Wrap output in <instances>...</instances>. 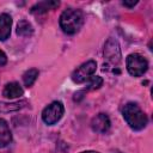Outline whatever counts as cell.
Instances as JSON below:
<instances>
[{"instance_id": "obj_7", "label": "cell", "mask_w": 153, "mask_h": 153, "mask_svg": "<svg viewBox=\"0 0 153 153\" xmlns=\"http://www.w3.org/2000/svg\"><path fill=\"white\" fill-rule=\"evenodd\" d=\"M110 126H111V122L109 116L103 112L96 115L91 121V128L96 133H102V134L106 133L110 129Z\"/></svg>"}, {"instance_id": "obj_3", "label": "cell", "mask_w": 153, "mask_h": 153, "mask_svg": "<svg viewBox=\"0 0 153 153\" xmlns=\"http://www.w3.org/2000/svg\"><path fill=\"white\" fill-rule=\"evenodd\" d=\"M127 71L133 76H141L148 69V61L140 54H129L126 60Z\"/></svg>"}, {"instance_id": "obj_10", "label": "cell", "mask_w": 153, "mask_h": 153, "mask_svg": "<svg viewBox=\"0 0 153 153\" xmlns=\"http://www.w3.org/2000/svg\"><path fill=\"white\" fill-rule=\"evenodd\" d=\"M12 141V133L4 118H0V147H6Z\"/></svg>"}, {"instance_id": "obj_16", "label": "cell", "mask_w": 153, "mask_h": 153, "mask_svg": "<svg viewBox=\"0 0 153 153\" xmlns=\"http://www.w3.org/2000/svg\"><path fill=\"white\" fill-rule=\"evenodd\" d=\"M6 63H7V56H6V54L0 49V67L5 66Z\"/></svg>"}, {"instance_id": "obj_14", "label": "cell", "mask_w": 153, "mask_h": 153, "mask_svg": "<svg viewBox=\"0 0 153 153\" xmlns=\"http://www.w3.org/2000/svg\"><path fill=\"white\" fill-rule=\"evenodd\" d=\"M26 104H27L26 100H22V102L12 103V104H0V111L8 112V111H13V110H19V109L24 108Z\"/></svg>"}, {"instance_id": "obj_12", "label": "cell", "mask_w": 153, "mask_h": 153, "mask_svg": "<svg viewBox=\"0 0 153 153\" xmlns=\"http://www.w3.org/2000/svg\"><path fill=\"white\" fill-rule=\"evenodd\" d=\"M17 33H18L19 36H24V37L31 36V35L33 33V27H32V25H31L27 20L23 19V20H20V22L18 23V25H17Z\"/></svg>"}, {"instance_id": "obj_11", "label": "cell", "mask_w": 153, "mask_h": 153, "mask_svg": "<svg viewBox=\"0 0 153 153\" xmlns=\"http://www.w3.org/2000/svg\"><path fill=\"white\" fill-rule=\"evenodd\" d=\"M60 2L59 1H42V2H37L35 6L31 7V13L32 14H42L48 12L49 10H54L56 7H59Z\"/></svg>"}, {"instance_id": "obj_9", "label": "cell", "mask_w": 153, "mask_h": 153, "mask_svg": "<svg viewBox=\"0 0 153 153\" xmlns=\"http://www.w3.org/2000/svg\"><path fill=\"white\" fill-rule=\"evenodd\" d=\"M12 18L7 13L0 14V41H6L11 35Z\"/></svg>"}, {"instance_id": "obj_8", "label": "cell", "mask_w": 153, "mask_h": 153, "mask_svg": "<svg viewBox=\"0 0 153 153\" xmlns=\"http://www.w3.org/2000/svg\"><path fill=\"white\" fill-rule=\"evenodd\" d=\"M24 93V90L23 87L16 82V81H12V82H7L2 90V96L5 98H8V99H14V98H18L20 96H23Z\"/></svg>"}, {"instance_id": "obj_5", "label": "cell", "mask_w": 153, "mask_h": 153, "mask_svg": "<svg viewBox=\"0 0 153 153\" xmlns=\"http://www.w3.org/2000/svg\"><path fill=\"white\" fill-rule=\"evenodd\" d=\"M96 68H97V63L96 61L93 60H90V61H86L84 62L82 65H80L71 75L72 80L75 82V84H82L85 81H87L92 75L93 73L96 72Z\"/></svg>"}, {"instance_id": "obj_19", "label": "cell", "mask_w": 153, "mask_h": 153, "mask_svg": "<svg viewBox=\"0 0 153 153\" xmlns=\"http://www.w3.org/2000/svg\"><path fill=\"white\" fill-rule=\"evenodd\" d=\"M112 153H122V152H121V151H118V149H115Z\"/></svg>"}, {"instance_id": "obj_4", "label": "cell", "mask_w": 153, "mask_h": 153, "mask_svg": "<svg viewBox=\"0 0 153 153\" xmlns=\"http://www.w3.org/2000/svg\"><path fill=\"white\" fill-rule=\"evenodd\" d=\"M65 112V106L61 102L55 100L53 103H50L48 106H45L42 111V120L45 124L48 126H53L56 122H59L61 120V117L63 116Z\"/></svg>"}, {"instance_id": "obj_17", "label": "cell", "mask_w": 153, "mask_h": 153, "mask_svg": "<svg viewBox=\"0 0 153 153\" xmlns=\"http://www.w3.org/2000/svg\"><path fill=\"white\" fill-rule=\"evenodd\" d=\"M137 4V1H123V5L127 7H134Z\"/></svg>"}, {"instance_id": "obj_15", "label": "cell", "mask_w": 153, "mask_h": 153, "mask_svg": "<svg viewBox=\"0 0 153 153\" xmlns=\"http://www.w3.org/2000/svg\"><path fill=\"white\" fill-rule=\"evenodd\" d=\"M87 81H88V84H87L88 90H98L103 85V79L98 75H92Z\"/></svg>"}, {"instance_id": "obj_1", "label": "cell", "mask_w": 153, "mask_h": 153, "mask_svg": "<svg viewBox=\"0 0 153 153\" xmlns=\"http://www.w3.org/2000/svg\"><path fill=\"white\" fill-rule=\"evenodd\" d=\"M122 115L127 124L134 130H142L148 123L147 115L136 103H127L122 109Z\"/></svg>"}, {"instance_id": "obj_6", "label": "cell", "mask_w": 153, "mask_h": 153, "mask_svg": "<svg viewBox=\"0 0 153 153\" xmlns=\"http://www.w3.org/2000/svg\"><path fill=\"white\" fill-rule=\"evenodd\" d=\"M104 56L112 65H118L121 61V48L115 38H109L104 45Z\"/></svg>"}, {"instance_id": "obj_13", "label": "cell", "mask_w": 153, "mask_h": 153, "mask_svg": "<svg viewBox=\"0 0 153 153\" xmlns=\"http://www.w3.org/2000/svg\"><path fill=\"white\" fill-rule=\"evenodd\" d=\"M37 76H38V69H36V68L27 69V71L23 74V82H24V85H25L26 87H31V86L35 84Z\"/></svg>"}, {"instance_id": "obj_18", "label": "cell", "mask_w": 153, "mask_h": 153, "mask_svg": "<svg viewBox=\"0 0 153 153\" xmlns=\"http://www.w3.org/2000/svg\"><path fill=\"white\" fill-rule=\"evenodd\" d=\"M80 153H100V152H97V151H84V152H80Z\"/></svg>"}, {"instance_id": "obj_2", "label": "cell", "mask_w": 153, "mask_h": 153, "mask_svg": "<svg viewBox=\"0 0 153 153\" xmlns=\"http://www.w3.org/2000/svg\"><path fill=\"white\" fill-rule=\"evenodd\" d=\"M60 26L68 35L76 33L84 24V13L80 10L67 8L60 16Z\"/></svg>"}]
</instances>
